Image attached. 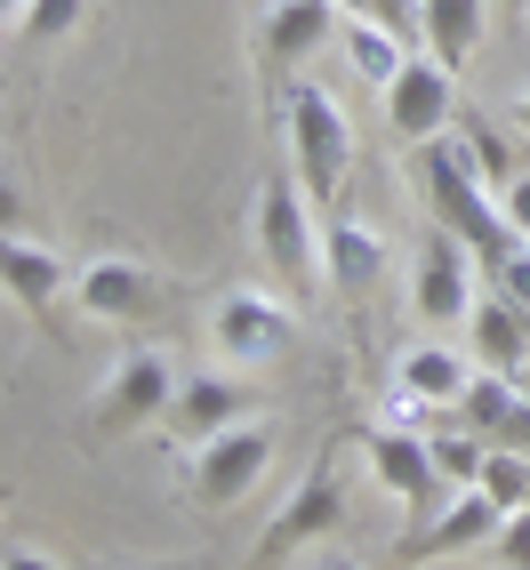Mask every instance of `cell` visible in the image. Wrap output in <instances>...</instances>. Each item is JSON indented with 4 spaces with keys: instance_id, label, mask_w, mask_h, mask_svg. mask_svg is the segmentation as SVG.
<instances>
[{
    "instance_id": "cell-2",
    "label": "cell",
    "mask_w": 530,
    "mask_h": 570,
    "mask_svg": "<svg viewBox=\"0 0 530 570\" xmlns=\"http://www.w3.org/2000/svg\"><path fill=\"white\" fill-rule=\"evenodd\" d=\"M249 242L265 257V274L282 282L289 306H314L322 297V209L306 202V185H297V169H274L257 185V209H249Z\"/></svg>"
},
{
    "instance_id": "cell-32",
    "label": "cell",
    "mask_w": 530,
    "mask_h": 570,
    "mask_svg": "<svg viewBox=\"0 0 530 570\" xmlns=\"http://www.w3.org/2000/svg\"><path fill=\"white\" fill-rule=\"evenodd\" d=\"M507 9H514V17H522V9H530V0H507Z\"/></svg>"
},
{
    "instance_id": "cell-27",
    "label": "cell",
    "mask_w": 530,
    "mask_h": 570,
    "mask_svg": "<svg viewBox=\"0 0 530 570\" xmlns=\"http://www.w3.org/2000/svg\"><path fill=\"white\" fill-rule=\"evenodd\" d=\"M0 234H24V194H17L9 169H0Z\"/></svg>"
},
{
    "instance_id": "cell-16",
    "label": "cell",
    "mask_w": 530,
    "mask_h": 570,
    "mask_svg": "<svg viewBox=\"0 0 530 570\" xmlns=\"http://www.w3.org/2000/svg\"><path fill=\"white\" fill-rule=\"evenodd\" d=\"M322 257H330V289H337V297H370L377 274L394 265L386 234H377V225H362L354 209H330V217H322Z\"/></svg>"
},
{
    "instance_id": "cell-4",
    "label": "cell",
    "mask_w": 530,
    "mask_h": 570,
    "mask_svg": "<svg viewBox=\"0 0 530 570\" xmlns=\"http://www.w3.org/2000/svg\"><path fill=\"white\" fill-rule=\"evenodd\" d=\"M274 450H282V426L249 410L242 426H225V434H209V442H185V450H177V490H185L202 514H225V507H242L249 490L265 482Z\"/></svg>"
},
{
    "instance_id": "cell-13",
    "label": "cell",
    "mask_w": 530,
    "mask_h": 570,
    "mask_svg": "<svg viewBox=\"0 0 530 570\" xmlns=\"http://www.w3.org/2000/svg\"><path fill=\"white\" fill-rule=\"evenodd\" d=\"M161 274L154 265H137V257H89V265H72V306H81L89 322H121V330H137V322H154L161 314Z\"/></svg>"
},
{
    "instance_id": "cell-29",
    "label": "cell",
    "mask_w": 530,
    "mask_h": 570,
    "mask_svg": "<svg viewBox=\"0 0 530 570\" xmlns=\"http://www.w3.org/2000/svg\"><path fill=\"white\" fill-rule=\"evenodd\" d=\"M306 570H362V562H354V554H314Z\"/></svg>"
},
{
    "instance_id": "cell-6",
    "label": "cell",
    "mask_w": 530,
    "mask_h": 570,
    "mask_svg": "<svg viewBox=\"0 0 530 570\" xmlns=\"http://www.w3.org/2000/svg\"><path fill=\"white\" fill-rule=\"evenodd\" d=\"M209 354L225 370H274L297 354V306L265 289H225L209 306Z\"/></svg>"
},
{
    "instance_id": "cell-5",
    "label": "cell",
    "mask_w": 530,
    "mask_h": 570,
    "mask_svg": "<svg viewBox=\"0 0 530 570\" xmlns=\"http://www.w3.org/2000/svg\"><path fill=\"white\" fill-rule=\"evenodd\" d=\"M337 522H346V459H337V450L322 442V450H314V466H306V482H297L289 499L274 507V522H265V539L249 547V570H282L289 554L322 547Z\"/></svg>"
},
{
    "instance_id": "cell-12",
    "label": "cell",
    "mask_w": 530,
    "mask_h": 570,
    "mask_svg": "<svg viewBox=\"0 0 530 570\" xmlns=\"http://www.w3.org/2000/svg\"><path fill=\"white\" fill-rule=\"evenodd\" d=\"M450 121H459V72L442 57H426V49H410V65L386 81V137L402 154H419V145L442 137Z\"/></svg>"
},
{
    "instance_id": "cell-1",
    "label": "cell",
    "mask_w": 530,
    "mask_h": 570,
    "mask_svg": "<svg viewBox=\"0 0 530 570\" xmlns=\"http://www.w3.org/2000/svg\"><path fill=\"white\" fill-rule=\"evenodd\" d=\"M410 185H419V202H426V217L442 225V234H459L482 265L499 257L507 242H514V225H507V209H499V194L474 177V161L450 145V129L442 137H426L419 154H410Z\"/></svg>"
},
{
    "instance_id": "cell-3",
    "label": "cell",
    "mask_w": 530,
    "mask_h": 570,
    "mask_svg": "<svg viewBox=\"0 0 530 570\" xmlns=\"http://www.w3.org/2000/svg\"><path fill=\"white\" fill-rule=\"evenodd\" d=\"M282 137H289V169L297 185H306V202L330 217L337 194H346V169H354V121H346V105H337L322 81H297L282 89Z\"/></svg>"
},
{
    "instance_id": "cell-20",
    "label": "cell",
    "mask_w": 530,
    "mask_h": 570,
    "mask_svg": "<svg viewBox=\"0 0 530 570\" xmlns=\"http://www.w3.org/2000/svg\"><path fill=\"white\" fill-rule=\"evenodd\" d=\"M337 41H346L354 72H362V81H377V89H386L394 72L410 65V32H394V24H377V17H337Z\"/></svg>"
},
{
    "instance_id": "cell-28",
    "label": "cell",
    "mask_w": 530,
    "mask_h": 570,
    "mask_svg": "<svg viewBox=\"0 0 530 570\" xmlns=\"http://www.w3.org/2000/svg\"><path fill=\"white\" fill-rule=\"evenodd\" d=\"M0 570H65V562H49L41 547H9V554H0Z\"/></svg>"
},
{
    "instance_id": "cell-25",
    "label": "cell",
    "mask_w": 530,
    "mask_h": 570,
    "mask_svg": "<svg viewBox=\"0 0 530 570\" xmlns=\"http://www.w3.org/2000/svg\"><path fill=\"white\" fill-rule=\"evenodd\" d=\"M490 562L499 570H530V507H514L499 522V539H490Z\"/></svg>"
},
{
    "instance_id": "cell-23",
    "label": "cell",
    "mask_w": 530,
    "mask_h": 570,
    "mask_svg": "<svg viewBox=\"0 0 530 570\" xmlns=\"http://www.w3.org/2000/svg\"><path fill=\"white\" fill-rule=\"evenodd\" d=\"M434 466H442V482H450V490H474V482H482V466H490V434H474V426L434 434Z\"/></svg>"
},
{
    "instance_id": "cell-7",
    "label": "cell",
    "mask_w": 530,
    "mask_h": 570,
    "mask_svg": "<svg viewBox=\"0 0 530 570\" xmlns=\"http://www.w3.org/2000/svg\"><path fill=\"white\" fill-rule=\"evenodd\" d=\"M177 402V362L161 346H129L121 362L105 370V386L89 394V434L97 442H121L137 426H161Z\"/></svg>"
},
{
    "instance_id": "cell-11",
    "label": "cell",
    "mask_w": 530,
    "mask_h": 570,
    "mask_svg": "<svg viewBox=\"0 0 530 570\" xmlns=\"http://www.w3.org/2000/svg\"><path fill=\"white\" fill-rule=\"evenodd\" d=\"M499 522H507V507L490 499L482 482H474V490H450V499H442L419 530H402L394 562H402V570H426V562H450V554H490Z\"/></svg>"
},
{
    "instance_id": "cell-8",
    "label": "cell",
    "mask_w": 530,
    "mask_h": 570,
    "mask_svg": "<svg viewBox=\"0 0 530 570\" xmlns=\"http://www.w3.org/2000/svg\"><path fill=\"white\" fill-rule=\"evenodd\" d=\"M362 466H370L377 490L402 507V530H419V522L450 499V482H442V466H434V434H419V426H394V417L362 426Z\"/></svg>"
},
{
    "instance_id": "cell-19",
    "label": "cell",
    "mask_w": 530,
    "mask_h": 570,
    "mask_svg": "<svg viewBox=\"0 0 530 570\" xmlns=\"http://www.w3.org/2000/svg\"><path fill=\"white\" fill-rule=\"evenodd\" d=\"M482 32H490L482 0H419V49L442 57L450 72H467V57L482 49Z\"/></svg>"
},
{
    "instance_id": "cell-18",
    "label": "cell",
    "mask_w": 530,
    "mask_h": 570,
    "mask_svg": "<svg viewBox=\"0 0 530 570\" xmlns=\"http://www.w3.org/2000/svg\"><path fill=\"white\" fill-rule=\"evenodd\" d=\"M467 377H474V354H459V346H402L394 354V386L410 394V402H426V410H459V394H467Z\"/></svg>"
},
{
    "instance_id": "cell-26",
    "label": "cell",
    "mask_w": 530,
    "mask_h": 570,
    "mask_svg": "<svg viewBox=\"0 0 530 570\" xmlns=\"http://www.w3.org/2000/svg\"><path fill=\"white\" fill-rule=\"evenodd\" d=\"M499 209H507V225H514V242H530V161L499 185Z\"/></svg>"
},
{
    "instance_id": "cell-15",
    "label": "cell",
    "mask_w": 530,
    "mask_h": 570,
    "mask_svg": "<svg viewBox=\"0 0 530 570\" xmlns=\"http://www.w3.org/2000/svg\"><path fill=\"white\" fill-rule=\"evenodd\" d=\"M249 417V386H242V370H194V377H177V402H169V434H177V450L185 442H209V434H225V426H242Z\"/></svg>"
},
{
    "instance_id": "cell-31",
    "label": "cell",
    "mask_w": 530,
    "mask_h": 570,
    "mask_svg": "<svg viewBox=\"0 0 530 570\" xmlns=\"http://www.w3.org/2000/svg\"><path fill=\"white\" fill-rule=\"evenodd\" d=\"M24 17V0H0V24H17Z\"/></svg>"
},
{
    "instance_id": "cell-14",
    "label": "cell",
    "mask_w": 530,
    "mask_h": 570,
    "mask_svg": "<svg viewBox=\"0 0 530 570\" xmlns=\"http://www.w3.org/2000/svg\"><path fill=\"white\" fill-rule=\"evenodd\" d=\"M0 289L24 306L32 330H49L57 346H65V289H72V265L49 249V242H32V234H0Z\"/></svg>"
},
{
    "instance_id": "cell-22",
    "label": "cell",
    "mask_w": 530,
    "mask_h": 570,
    "mask_svg": "<svg viewBox=\"0 0 530 570\" xmlns=\"http://www.w3.org/2000/svg\"><path fill=\"white\" fill-rule=\"evenodd\" d=\"M450 145H459V154L474 161V177L490 185V194H499V185L522 169V154L507 145V129H499V121H482V112H467V105H459V121H450Z\"/></svg>"
},
{
    "instance_id": "cell-10",
    "label": "cell",
    "mask_w": 530,
    "mask_h": 570,
    "mask_svg": "<svg viewBox=\"0 0 530 570\" xmlns=\"http://www.w3.org/2000/svg\"><path fill=\"white\" fill-rule=\"evenodd\" d=\"M337 17H346L337 0H265L257 9V72H265V89H289L297 72L330 49Z\"/></svg>"
},
{
    "instance_id": "cell-17",
    "label": "cell",
    "mask_w": 530,
    "mask_h": 570,
    "mask_svg": "<svg viewBox=\"0 0 530 570\" xmlns=\"http://www.w3.org/2000/svg\"><path fill=\"white\" fill-rule=\"evenodd\" d=\"M467 346H474V362H490V370H522V362H530V306H514V297L490 282V289L474 297V314H467Z\"/></svg>"
},
{
    "instance_id": "cell-21",
    "label": "cell",
    "mask_w": 530,
    "mask_h": 570,
    "mask_svg": "<svg viewBox=\"0 0 530 570\" xmlns=\"http://www.w3.org/2000/svg\"><path fill=\"white\" fill-rule=\"evenodd\" d=\"M514 410H522V377L474 362L467 394H459V426H474V434H507V426H514Z\"/></svg>"
},
{
    "instance_id": "cell-9",
    "label": "cell",
    "mask_w": 530,
    "mask_h": 570,
    "mask_svg": "<svg viewBox=\"0 0 530 570\" xmlns=\"http://www.w3.org/2000/svg\"><path fill=\"white\" fill-rule=\"evenodd\" d=\"M482 274H490V265L459 234H442V225L426 217L419 257H410V314H419L426 330H467L474 297H482Z\"/></svg>"
},
{
    "instance_id": "cell-30",
    "label": "cell",
    "mask_w": 530,
    "mask_h": 570,
    "mask_svg": "<svg viewBox=\"0 0 530 570\" xmlns=\"http://www.w3.org/2000/svg\"><path fill=\"white\" fill-rule=\"evenodd\" d=\"M514 137H530V89H522V105H514Z\"/></svg>"
},
{
    "instance_id": "cell-24",
    "label": "cell",
    "mask_w": 530,
    "mask_h": 570,
    "mask_svg": "<svg viewBox=\"0 0 530 570\" xmlns=\"http://www.w3.org/2000/svg\"><path fill=\"white\" fill-rule=\"evenodd\" d=\"M81 9H89V0H24V17H17V41H24V49H57V41H72Z\"/></svg>"
}]
</instances>
